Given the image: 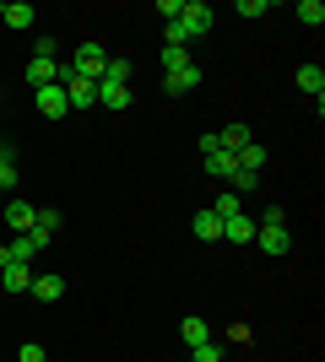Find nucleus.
<instances>
[{
  "instance_id": "nucleus-1",
  "label": "nucleus",
  "mask_w": 325,
  "mask_h": 362,
  "mask_svg": "<svg viewBox=\"0 0 325 362\" xmlns=\"http://www.w3.org/2000/svg\"><path fill=\"white\" fill-rule=\"evenodd\" d=\"M65 71L71 76H81V81H103V71H108V54L98 44H81L71 60H65Z\"/></svg>"
},
{
  "instance_id": "nucleus-2",
  "label": "nucleus",
  "mask_w": 325,
  "mask_h": 362,
  "mask_svg": "<svg viewBox=\"0 0 325 362\" xmlns=\"http://www.w3.org/2000/svg\"><path fill=\"white\" fill-rule=\"evenodd\" d=\"M212 22H217V11L206 6V0H185V6H179V28H185L190 38H201V33H212Z\"/></svg>"
},
{
  "instance_id": "nucleus-3",
  "label": "nucleus",
  "mask_w": 325,
  "mask_h": 362,
  "mask_svg": "<svg viewBox=\"0 0 325 362\" xmlns=\"http://www.w3.org/2000/svg\"><path fill=\"white\" fill-rule=\"evenodd\" d=\"M60 87H65V103H71V108H98V81H81V76L65 71Z\"/></svg>"
},
{
  "instance_id": "nucleus-4",
  "label": "nucleus",
  "mask_w": 325,
  "mask_h": 362,
  "mask_svg": "<svg viewBox=\"0 0 325 362\" xmlns=\"http://www.w3.org/2000/svg\"><path fill=\"white\" fill-rule=\"evenodd\" d=\"M255 243H261V255H287V249H293V233H287V222L282 227L255 222Z\"/></svg>"
},
{
  "instance_id": "nucleus-5",
  "label": "nucleus",
  "mask_w": 325,
  "mask_h": 362,
  "mask_svg": "<svg viewBox=\"0 0 325 362\" xmlns=\"http://www.w3.org/2000/svg\"><path fill=\"white\" fill-rule=\"evenodd\" d=\"M33 103H38V114H44V119H65V114H71L60 81H55V87H38V92H33Z\"/></svg>"
},
{
  "instance_id": "nucleus-6",
  "label": "nucleus",
  "mask_w": 325,
  "mask_h": 362,
  "mask_svg": "<svg viewBox=\"0 0 325 362\" xmlns=\"http://www.w3.org/2000/svg\"><path fill=\"white\" fill-rule=\"evenodd\" d=\"M65 76V60H28V87L38 92V87H55Z\"/></svg>"
},
{
  "instance_id": "nucleus-7",
  "label": "nucleus",
  "mask_w": 325,
  "mask_h": 362,
  "mask_svg": "<svg viewBox=\"0 0 325 362\" xmlns=\"http://www.w3.org/2000/svg\"><path fill=\"white\" fill-rule=\"evenodd\" d=\"M55 233H60V211L38 206V211H33V233H28V238L38 243V249H44V243H55Z\"/></svg>"
},
{
  "instance_id": "nucleus-8",
  "label": "nucleus",
  "mask_w": 325,
  "mask_h": 362,
  "mask_svg": "<svg viewBox=\"0 0 325 362\" xmlns=\"http://www.w3.org/2000/svg\"><path fill=\"white\" fill-rule=\"evenodd\" d=\"M0 211H6V227H11V233H33V211H38V206L6 195V206H0Z\"/></svg>"
},
{
  "instance_id": "nucleus-9",
  "label": "nucleus",
  "mask_w": 325,
  "mask_h": 362,
  "mask_svg": "<svg viewBox=\"0 0 325 362\" xmlns=\"http://www.w3.org/2000/svg\"><path fill=\"white\" fill-rule=\"evenodd\" d=\"M0 22H6V28H33V22H38V11H33L28 0H0Z\"/></svg>"
},
{
  "instance_id": "nucleus-10",
  "label": "nucleus",
  "mask_w": 325,
  "mask_h": 362,
  "mask_svg": "<svg viewBox=\"0 0 325 362\" xmlns=\"http://www.w3.org/2000/svg\"><path fill=\"white\" fill-rule=\"evenodd\" d=\"M163 87L179 98V92H195L201 87V65H179V71H163Z\"/></svg>"
},
{
  "instance_id": "nucleus-11",
  "label": "nucleus",
  "mask_w": 325,
  "mask_h": 362,
  "mask_svg": "<svg viewBox=\"0 0 325 362\" xmlns=\"http://www.w3.org/2000/svg\"><path fill=\"white\" fill-rule=\"evenodd\" d=\"M190 233H195V238H201V243H217V238H222V216H217L212 206H206V211H195V222H190Z\"/></svg>"
},
{
  "instance_id": "nucleus-12",
  "label": "nucleus",
  "mask_w": 325,
  "mask_h": 362,
  "mask_svg": "<svg viewBox=\"0 0 325 362\" xmlns=\"http://www.w3.org/2000/svg\"><path fill=\"white\" fill-rule=\"evenodd\" d=\"M6 249V259H16V265H33L38 259V243L28 238V233H11V243H0Z\"/></svg>"
},
{
  "instance_id": "nucleus-13",
  "label": "nucleus",
  "mask_w": 325,
  "mask_h": 362,
  "mask_svg": "<svg viewBox=\"0 0 325 362\" xmlns=\"http://www.w3.org/2000/svg\"><path fill=\"white\" fill-rule=\"evenodd\" d=\"M298 92H309L314 103L325 98V65H298Z\"/></svg>"
},
{
  "instance_id": "nucleus-14",
  "label": "nucleus",
  "mask_w": 325,
  "mask_h": 362,
  "mask_svg": "<svg viewBox=\"0 0 325 362\" xmlns=\"http://www.w3.org/2000/svg\"><path fill=\"white\" fill-rule=\"evenodd\" d=\"M201 168L212 179H233V173H239V157H233V151H212V157H201Z\"/></svg>"
},
{
  "instance_id": "nucleus-15",
  "label": "nucleus",
  "mask_w": 325,
  "mask_h": 362,
  "mask_svg": "<svg viewBox=\"0 0 325 362\" xmlns=\"http://www.w3.org/2000/svg\"><path fill=\"white\" fill-rule=\"evenodd\" d=\"M33 298L38 303H60L65 298V276H33Z\"/></svg>"
},
{
  "instance_id": "nucleus-16",
  "label": "nucleus",
  "mask_w": 325,
  "mask_h": 362,
  "mask_svg": "<svg viewBox=\"0 0 325 362\" xmlns=\"http://www.w3.org/2000/svg\"><path fill=\"white\" fill-rule=\"evenodd\" d=\"M222 238H228V243H255V222H249L244 211L228 216V222H222Z\"/></svg>"
},
{
  "instance_id": "nucleus-17",
  "label": "nucleus",
  "mask_w": 325,
  "mask_h": 362,
  "mask_svg": "<svg viewBox=\"0 0 325 362\" xmlns=\"http://www.w3.org/2000/svg\"><path fill=\"white\" fill-rule=\"evenodd\" d=\"M217 146H222V151H233V157H239V151L249 146V124H228V130H217Z\"/></svg>"
},
{
  "instance_id": "nucleus-18",
  "label": "nucleus",
  "mask_w": 325,
  "mask_h": 362,
  "mask_svg": "<svg viewBox=\"0 0 325 362\" xmlns=\"http://www.w3.org/2000/svg\"><path fill=\"white\" fill-rule=\"evenodd\" d=\"M98 103H103V108H130V87H120V81H98Z\"/></svg>"
},
{
  "instance_id": "nucleus-19",
  "label": "nucleus",
  "mask_w": 325,
  "mask_h": 362,
  "mask_svg": "<svg viewBox=\"0 0 325 362\" xmlns=\"http://www.w3.org/2000/svg\"><path fill=\"white\" fill-rule=\"evenodd\" d=\"M179 335H185V346L195 351V346H206V341H212V325H206V319H185V325H179Z\"/></svg>"
},
{
  "instance_id": "nucleus-20",
  "label": "nucleus",
  "mask_w": 325,
  "mask_h": 362,
  "mask_svg": "<svg viewBox=\"0 0 325 362\" xmlns=\"http://www.w3.org/2000/svg\"><path fill=\"white\" fill-rule=\"evenodd\" d=\"M239 168H244V173H266V146H255V141H249V146L239 151Z\"/></svg>"
},
{
  "instance_id": "nucleus-21",
  "label": "nucleus",
  "mask_w": 325,
  "mask_h": 362,
  "mask_svg": "<svg viewBox=\"0 0 325 362\" xmlns=\"http://www.w3.org/2000/svg\"><path fill=\"white\" fill-rule=\"evenodd\" d=\"M298 22H304V28H320V22H325V6H320V0H298Z\"/></svg>"
},
{
  "instance_id": "nucleus-22",
  "label": "nucleus",
  "mask_w": 325,
  "mask_h": 362,
  "mask_svg": "<svg viewBox=\"0 0 325 362\" xmlns=\"http://www.w3.org/2000/svg\"><path fill=\"white\" fill-rule=\"evenodd\" d=\"M130 76H136V65H130V60H108L103 81H120V87H130Z\"/></svg>"
},
{
  "instance_id": "nucleus-23",
  "label": "nucleus",
  "mask_w": 325,
  "mask_h": 362,
  "mask_svg": "<svg viewBox=\"0 0 325 362\" xmlns=\"http://www.w3.org/2000/svg\"><path fill=\"white\" fill-rule=\"evenodd\" d=\"M217 216H222V222H228V216H239L244 211V206H239V195H233V189H222V195H217V206H212Z\"/></svg>"
},
{
  "instance_id": "nucleus-24",
  "label": "nucleus",
  "mask_w": 325,
  "mask_h": 362,
  "mask_svg": "<svg viewBox=\"0 0 325 362\" xmlns=\"http://www.w3.org/2000/svg\"><path fill=\"white\" fill-rule=\"evenodd\" d=\"M190 362H222V346H217V341H206V346L190 351Z\"/></svg>"
},
{
  "instance_id": "nucleus-25",
  "label": "nucleus",
  "mask_w": 325,
  "mask_h": 362,
  "mask_svg": "<svg viewBox=\"0 0 325 362\" xmlns=\"http://www.w3.org/2000/svg\"><path fill=\"white\" fill-rule=\"evenodd\" d=\"M266 11H271L266 0H239V6H233V16H266Z\"/></svg>"
},
{
  "instance_id": "nucleus-26",
  "label": "nucleus",
  "mask_w": 325,
  "mask_h": 362,
  "mask_svg": "<svg viewBox=\"0 0 325 362\" xmlns=\"http://www.w3.org/2000/svg\"><path fill=\"white\" fill-rule=\"evenodd\" d=\"M16 362H49V351H44V346H38V341H28V346L16 351Z\"/></svg>"
},
{
  "instance_id": "nucleus-27",
  "label": "nucleus",
  "mask_w": 325,
  "mask_h": 362,
  "mask_svg": "<svg viewBox=\"0 0 325 362\" xmlns=\"http://www.w3.org/2000/svg\"><path fill=\"white\" fill-rule=\"evenodd\" d=\"M179 65H190L185 49H163V71H179Z\"/></svg>"
},
{
  "instance_id": "nucleus-28",
  "label": "nucleus",
  "mask_w": 325,
  "mask_h": 362,
  "mask_svg": "<svg viewBox=\"0 0 325 362\" xmlns=\"http://www.w3.org/2000/svg\"><path fill=\"white\" fill-rule=\"evenodd\" d=\"M33 60H55V38H38V44H33Z\"/></svg>"
},
{
  "instance_id": "nucleus-29",
  "label": "nucleus",
  "mask_w": 325,
  "mask_h": 362,
  "mask_svg": "<svg viewBox=\"0 0 325 362\" xmlns=\"http://www.w3.org/2000/svg\"><path fill=\"white\" fill-rule=\"evenodd\" d=\"M195 146H201V157H212V151H222V146H217V130H206V136L195 141Z\"/></svg>"
}]
</instances>
